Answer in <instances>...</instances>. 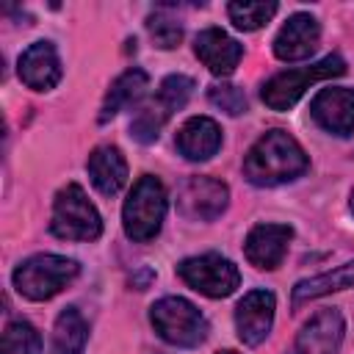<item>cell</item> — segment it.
I'll return each mask as SVG.
<instances>
[{"label": "cell", "mask_w": 354, "mask_h": 354, "mask_svg": "<svg viewBox=\"0 0 354 354\" xmlns=\"http://www.w3.org/2000/svg\"><path fill=\"white\" fill-rule=\"evenodd\" d=\"M310 160L301 144L285 133V130H268L263 133L252 149L243 158V174L252 185L274 188L282 183H290L307 171Z\"/></svg>", "instance_id": "6da1fadb"}, {"label": "cell", "mask_w": 354, "mask_h": 354, "mask_svg": "<svg viewBox=\"0 0 354 354\" xmlns=\"http://www.w3.org/2000/svg\"><path fill=\"white\" fill-rule=\"evenodd\" d=\"M166 207H169V196H166L163 183L158 177H152V174L138 177L133 183L130 196L124 199V207H122L124 235L130 241H136V243L152 241L163 227Z\"/></svg>", "instance_id": "7a4b0ae2"}, {"label": "cell", "mask_w": 354, "mask_h": 354, "mask_svg": "<svg viewBox=\"0 0 354 354\" xmlns=\"http://www.w3.org/2000/svg\"><path fill=\"white\" fill-rule=\"evenodd\" d=\"M80 274L77 260L64 254H33L14 268V288L28 301H47Z\"/></svg>", "instance_id": "3957f363"}, {"label": "cell", "mask_w": 354, "mask_h": 354, "mask_svg": "<svg viewBox=\"0 0 354 354\" xmlns=\"http://www.w3.org/2000/svg\"><path fill=\"white\" fill-rule=\"evenodd\" d=\"M343 72H346V61L337 53H332V55H326L310 66L277 72L274 77H268L263 83L260 97L271 111H290L313 83L326 80V77H340Z\"/></svg>", "instance_id": "277c9868"}, {"label": "cell", "mask_w": 354, "mask_h": 354, "mask_svg": "<svg viewBox=\"0 0 354 354\" xmlns=\"http://www.w3.org/2000/svg\"><path fill=\"white\" fill-rule=\"evenodd\" d=\"M50 232L61 241H97L102 232V216L88 202L77 183H66L53 199Z\"/></svg>", "instance_id": "5b68a950"}, {"label": "cell", "mask_w": 354, "mask_h": 354, "mask_svg": "<svg viewBox=\"0 0 354 354\" xmlns=\"http://www.w3.org/2000/svg\"><path fill=\"white\" fill-rule=\"evenodd\" d=\"M149 321L160 340L177 348H196L207 337L205 315L183 296H163L160 301H155L149 310Z\"/></svg>", "instance_id": "8992f818"}, {"label": "cell", "mask_w": 354, "mask_h": 354, "mask_svg": "<svg viewBox=\"0 0 354 354\" xmlns=\"http://www.w3.org/2000/svg\"><path fill=\"white\" fill-rule=\"evenodd\" d=\"M191 91H194V80H191L188 75H169V77L158 86V94L136 111V116H133V122H130V136H133L138 144H152V141H158L163 124L171 119L174 111H180V108L188 102Z\"/></svg>", "instance_id": "52a82bcc"}, {"label": "cell", "mask_w": 354, "mask_h": 354, "mask_svg": "<svg viewBox=\"0 0 354 354\" xmlns=\"http://www.w3.org/2000/svg\"><path fill=\"white\" fill-rule=\"evenodd\" d=\"M177 274L188 288H194L196 293H202L207 299H224V296L235 293V288L241 285L238 266L216 252L180 260Z\"/></svg>", "instance_id": "ba28073f"}, {"label": "cell", "mask_w": 354, "mask_h": 354, "mask_svg": "<svg viewBox=\"0 0 354 354\" xmlns=\"http://www.w3.org/2000/svg\"><path fill=\"white\" fill-rule=\"evenodd\" d=\"M230 205V188L216 177H188L177 191V213L188 221H213Z\"/></svg>", "instance_id": "9c48e42d"}, {"label": "cell", "mask_w": 354, "mask_h": 354, "mask_svg": "<svg viewBox=\"0 0 354 354\" xmlns=\"http://www.w3.org/2000/svg\"><path fill=\"white\" fill-rule=\"evenodd\" d=\"M343 335H346V321L340 310L326 307L301 326L288 354H337Z\"/></svg>", "instance_id": "30bf717a"}, {"label": "cell", "mask_w": 354, "mask_h": 354, "mask_svg": "<svg viewBox=\"0 0 354 354\" xmlns=\"http://www.w3.org/2000/svg\"><path fill=\"white\" fill-rule=\"evenodd\" d=\"M274 310H277V299L271 290H263V288L249 290L235 307V332L241 343L260 346L271 332Z\"/></svg>", "instance_id": "8fae6325"}, {"label": "cell", "mask_w": 354, "mask_h": 354, "mask_svg": "<svg viewBox=\"0 0 354 354\" xmlns=\"http://www.w3.org/2000/svg\"><path fill=\"white\" fill-rule=\"evenodd\" d=\"M310 113L318 127L332 136H351L354 133V88L348 86H329L321 88L313 102Z\"/></svg>", "instance_id": "7c38bea8"}, {"label": "cell", "mask_w": 354, "mask_h": 354, "mask_svg": "<svg viewBox=\"0 0 354 354\" xmlns=\"http://www.w3.org/2000/svg\"><path fill=\"white\" fill-rule=\"evenodd\" d=\"M321 41V25L313 14L299 11L288 17V22L279 28L274 39V55L279 61H304L318 50Z\"/></svg>", "instance_id": "4fadbf2b"}, {"label": "cell", "mask_w": 354, "mask_h": 354, "mask_svg": "<svg viewBox=\"0 0 354 354\" xmlns=\"http://www.w3.org/2000/svg\"><path fill=\"white\" fill-rule=\"evenodd\" d=\"M17 72H19V80L33 91L55 88L61 75H64L55 44L53 41H33L28 50H22V55L17 61Z\"/></svg>", "instance_id": "5bb4252c"}, {"label": "cell", "mask_w": 354, "mask_h": 354, "mask_svg": "<svg viewBox=\"0 0 354 354\" xmlns=\"http://www.w3.org/2000/svg\"><path fill=\"white\" fill-rule=\"evenodd\" d=\"M290 238H293V230L288 224H257L249 230L243 243L246 260L260 271H271L285 260Z\"/></svg>", "instance_id": "9a60e30c"}, {"label": "cell", "mask_w": 354, "mask_h": 354, "mask_svg": "<svg viewBox=\"0 0 354 354\" xmlns=\"http://www.w3.org/2000/svg\"><path fill=\"white\" fill-rule=\"evenodd\" d=\"M194 53H196V58L216 77L232 75L235 66L243 58V47L230 33H224L221 28H205V30H199L196 39H194Z\"/></svg>", "instance_id": "2e32d148"}, {"label": "cell", "mask_w": 354, "mask_h": 354, "mask_svg": "<svg viewBox=\"0 0 354 354\" xmlns=\"http://www.w3.org/2000/svg\"><path fill=\"white\" fill-rule=\"evenodd\" d=\"M174 144L185 160H210L221 147V127L210 116H191L177 130Z\"/></svg>", "instance_id": "e0dca14e"}, {"label": "cell", "mask_w": 354, "mask_h": 354, "mask_svg": "<svg viewBox=\"0 0 354 354\" xmlns=\"http://www.w3.org/2000/svg\"><path fill=\"white\" fill-rule=\"evenodd\" d=\"M86 171H88L91 185L105 196L119 194L127 183V160H124L122 149L111 147V144H102L88 155Z\"/></svg>", "instance_id": "ac0fdd59"}, {"label": "cell", "mask_w": 354, "mask_h": 354, "mask_svg": "<svg viewBox=\"0 0 354 354\" xmlns=\"http://www.w3.org/2000/svg\"><path fill=\"white\" fill-rule=\"evenodd\" d=\"M147 88H149V75H147L144 69L130 66L127 72H122V75L111 83V88H108V94H105V100H102L100 122L113 119V116H116L119 111H124L127 105H136V102L147 94Z\"/></svg>", "instance_id": "d6986e66"}, {"label": "cell", "mask_w": 354, "mask_h": 354, "mask_svg": "<svg viewBox=\"0 0 354 354\" xmlns=\"http://www.w3.org/2000/svg\"><path fill=\"white\" fill-rule=\"evenodd\" d=\"M346 288H354V263H343L332 271H324V274H315V277L296 282L290 301H293V307H301L304 301H313V299H321L326 293L346 290Z\"/></svg>", "instance_id": "ffe728a7"}, {"label": "cell", "mask_w": 354, "mask_h": 354, "mask_svg": "<svg viewBox=\"0 0 354 354\" xmlns=\"http://www.w3.org/2000/svg\"><path fill=\"white\" fill-rule=\"evenodd\" d=\"M88 340V324L77 307L61 310L53 326V354H83Z\"/></svg>", "instance_id": "44dd1931"}, {"label": "cell", "mask_w": 354, "mask_h": 354, "mask_svg": "<svg viewBox=\"0 0 354 354\" xmlns=\"http://www.w3.org/2000/svg\"><path fill=\"white\" fill-rule=\"evenodd\" d=\"M230 22L238 30H257L263 28L274 14H277V3H263V0H235L227 6Z\"/></svg>", "instance_id": "7402d4cb"}, {"label": "cell", "mask_w": 354, "mask_h": 354, "mask_svg": "<svg viewBox=\"0 0 354 354\" xmlns=\"http://www.w3.org/2000/svg\"><path fill=\"white\" fill-rule=\"evenodd\" d=\"M0 354H41V337L28 321H11L0 337Z\"/></svg>", "instance_id": "603a6c76"}, {"label": "cell", "mask_w": 354, "mask_h": 354, "mask_svg": "<svg viewBox=\"0 0 354 354\" xmlns=\"http://www.w3.org/2000/svg\"><path fill=\"white\" fill-rule=\"evenodd\" d=\"M147 30H149L152 41L160 50H171L183 41V25L174 17H166V14H152L147 19Z\"/></svg>", "instance_id": "cb8c5ba5"}, {"label": "cell", "mask_w": 354, "mask_h": 354, "mask_svg": "<svg viewBox=\"0 0 354 354\" xmlns=\"http://www.w3.org/2000/svg\"><path fill=\"white\" fill-rule=\"evenodd\" d=\"M207 97L216 108H221L230 116H238V113L246 111V94L235 83H216V86H210Z\"/></svg>", "instance_id": "d4e9b609"}, {"label": "cell", "mask_w": 354, "mask_h": 354, "mask_svg": "<svg viewBox=\"0 0 354 354\" xmlns=\"http://www.w3.org/2000/svg\"><path fill=\"white\" fill-rule=\"evenodd\" d=\"M348 207H351V213H354V191H351V199H348Z\"/></svg>", "instance_id": "484cf974"}, {"label": "cell", "mask_w": 354, "mask_h": 354, "mask_svg": "<svg viewBox=\"0 0 354 354\" xmlns=\"http://www.w3.org/2000/svg\"><path fill=\"white\" fill-rule=\"evenodd\" d=\"M218 354H238V351H232V348H227V351H218Z\"/></svg>", "instance_id": "4316f807"}]
</instances>
